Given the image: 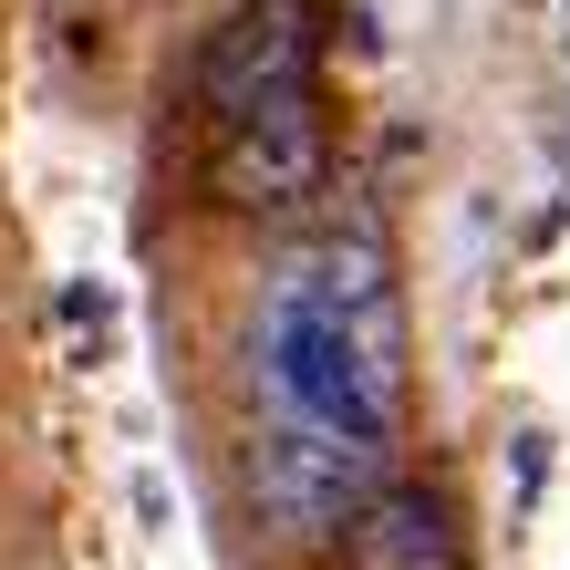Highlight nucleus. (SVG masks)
I'll return each mask as SVG.
<instances>
[{"mask_svg": "<svg viewBox=\"0 0 570 570\" xmlns=\"http://www.w3.org/2000/svg\"><path fill=\"white\" fill-rule=\"evenodd\" d=\"M374 488H384L374 435H343V425L259 405V425H249V509H259L271 540H332Z\"/></svg>", "mask_w": 570, "mask_h": 570, "instance_id": "obj_1", "label": "nucleus"}, {"mask_svg": "<svg viewBox=\"0 0 570 570\" xmlns=\"http://www.w3.org/2000/svg\"><path fill=\"white\" fill-rule=\"evenodd\" d=\"M322 187V94L291 83L271 105H249L239 125H218V197L239 218H281Z\"/></svg>", "mask_w": 570, "mask_h": 570, "instance_id": "obj_2", "label": "nucleus"}, {"mask_svg": "<svg viewBox=\"0 0 570 570\" xmlns=\"http://www.w3.org/2000/svg\"><path fill=\"white\" fill-rule=\"evenodd\" d=\"M312 83V0H239V11L218 21L208 62H197V94H208L218 125H239L249 105H271V94Z\"/></svg>", "mask_w": 570, "mask_h": 570, "instance_id": "obj_3", "label": "nucleus"}, {"mask_svg": "<svg viewBox=\"0 0 570 570\" xmlns=\"http://www.w3.org/2000/svg\"><path fill=\"white\" fill-rule=\"evenodd\" d=\"M332 560L343 570H466V529L446 509V488L405 478V488H374L332 529Z\"/></svg>", "mask_w": 570, "mask_h": 570, "instance_id": "obj_4", "label": "nucleus"}]
</instances>
